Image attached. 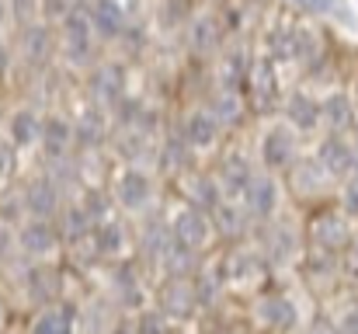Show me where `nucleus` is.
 <instances>
[{
    "label": "nucleus",
    "instance_id": "nucleus-1",
    "mask_svg": "<svg viewBox=\"0 0 358 334\" xmlns=\"http://www.w3.org/2000/svg\"><path fill=\"white\" fill-rule=\"evenodd\" d=\"M63 53L73 67H87L94 56V25L87 7H70L63 18Z\"/></svg>",
    "mask_w": 358,
    "mask_h": 334
},
{
    "label": "nucleus",
    "instance_id": "nucleus-2",
    "mask_svg": "<svg viewBox=\"0 0 358 334\" xmlns=\"http://www.w3.org/2000/svg\"><path fill=\"white\" fill-rule=\"evenodd\" d=\"M209 233H213V223L202 209L195 206H178L174 216H171V244L185 254H199L206 244H209Z\"/></svg>",
    "mask_w": 358,
    "mask_h": 334
},
{
    "label": "nucleus",
    "instance_id": "nucleus-3",
    "mask_svg": "<svg viewBox=\"0 0 358 334\" xmlns=\"http://www.w3.org/2000/svg\"><path fill=\"white\" fill-rule=\"evenodd\" d=\"M59 240H63V237H59V226L52 220H21L17 233H14L17 251H21L24 258H31V261H42V258L56 254Z\"/></svg>",
    "mask_w": 358,
    "mask_h": 334
},
{
    "label": "nucleus",
    "instance_id": "nucleus-4",
    "mask_svg": "<svg viewBox=\"0 0 358 334\" xmlns=\"http://www.w3.org/2000/svg\"><path fill=\"white\" fill-rule=\"evenodd\" d=\"M243 88H247V102H250V109L261 111V115H264V111H271L275 109V102H278V77H275V63H271L268 56L250 60V70H247Z\"/></svg>",
    "mask_w": 358,
    "mask_h": 334
},
{
    "label": "nucleus",
    "instance_id": "nucleus-5",
    "mask_svg": "<svg viewBox=\"0 0 358 334\" xmlns=\"http://www.w3.org/2000/svg\"><path fill=\"white\" fill-rule=\"evenodd\" d=\"M112 195H115V202L125 213H143L153 202V178L143 167H122Z\"/></svg>",
    "mask_w": 358,
    "mask_h": 334
},
{
    "label": "nucleus",
    "instance_id": "nucleus-6",
    "mask_svg": "<svg viewBox=\"0 0 358 334\" xmlns=\"http://www.w3.org/2000/svg\"><path fill=\"white\" fill-rule=\"evenodd\" d=\"M278 199H282V188L264 171V174H254V181L247 185V192H243L240 202H243V209H247L250 220H271L275 209H278Z\"/></svg>",
    "mask_w": 358,
    "mask_h": 334
},
{
    "label": "nucleus",
    "instance_id": "nucleus-7",
    "mask_svg": "<svg viewBox=\"0 0 358 334\" xmlns=\"http://www.w3.org/2000/svg\"><path fill=\"white\" fill-rule=\"evenodd\" d=\"M317 164H320V171H324L327 178H352V174H355V164H358V153L348 139H341V136L334 132V136H327V139L320 143Z\"/></svg>",
    "mask_w": 358,
    "mask_h": 334
},
{
    "label": "nucleus",
    "instance_id": "nucleus-8",
    "mask_svg": "<svg viewBox=\"0 0 358 334\" xmlns=\"http://www.w3.org/2000/svg\"><path fill=\"white\" fill-rule=\"evenodd\" d=\"M261 160L268 171H289L296 160V132L292 125H271L261 139Z\"/></svg>",
    "mask_w": 358,
    "mask_h": 334
},
{
    "label": "nucleus",
    "instance_id": "nucleus-9",
    "mask_svg": "<svg viewBox=\"0 0 358 334\" xmlns=\"http://www.w3.org/2000/svg\"><path fill=\"white\" fill-rule=\"evenodd\" d=\"M310 240H313V247L334 254V251L352 247V230H348L345 216H338V213H317L310 223Z\"/></svg>",
    "mask_w": 358,
    "mask_h": 334
},
{
    "label": "nucleus",
    "instance_id": "nucleus-10",
    "mask_svg": "<svg viewBox=\"0 0 358 334\" xmlns=\"http://www.w3.org/2000/svg\"><path fill=\"white\" fill-rule=\"evenodd\" d=\"M254 314H257V321H261L268 331H292V328L299 324L296 303H292L289 296H282V293H264V296L257 300Z\"/></svg>",
    "mask_w": 358,
    "mask_h": 334
},
{
    "label": "nucleus",
    "instance_id": "nucleus-11",
    "mask_svg": "<svg viewBox=\"0 0 358 334\" xmlns=\"http://www.w3.org/2000/svg\"><path fill=\"white\" fill-rule=\"evenodd\" d=\"M21 202H24V216H28V220H52L56 209H59V185L42 174V178H35V181L24 188Z\"/></svg>",
    "mask_w": 358,
    "mask_h": 334
},
{
    "label": "nucleus",
    "instance_id": "nucleus-12",
    "mask_svg": "<svg viewBox=\"0 0 358 334\" xmlns=\"http://www.w3.org/2000/svg\"><path fill=\"white\" fill-rule=\"evenodd\" d=\"M91 95H94L98 109H112V111L119 109L125 102V74H122V67H115V63L98 67L94 77H91Z\"/></svg>",
    "mask_w": 358,
    "mask_h": 334
},
{
    "label": "nucleus",
    "instance_id": "nucleus-13",
    "mask_svg": "<svg viewBox=\"0 0 358 334\" xmlns=\"http://www.w3.org/2000/svg\"><path fill=\"white\" fill-rule=\"evenodd\" d=\"M254 181V167H250V160L243 157V153H230V157H223V164H220V171H216V185H220V192L234 202V199H243V192H247V185Z\"/></svg>",
    "mask_w": 358,
    "mask_h": 334
},
{
    "label": "nucleus",
    "instance_id": "nucleus-14",
    "mask_svg": "<svg viewBox=\"0 0 358 334\" xmlns=\"http://www.w3.org/2000/svg\"><path fill=\"white\" fill-rule=\"evenodd\" d=\"M199 307V293L195 282L188 279H167L160 289V314L164 317H192Z\"/></svg>",
    "mask_w": 358,
    "mask_h": 334
},
{
    "label": "nucleus",
    "instance_id": "nucleus-15",
    "mask_svg": "<svg viewBox=\"0 0 358 334\" xmlns=\"http://www.w3.org/2000/svg\"><path fill=\"white\" fill-rule=\"evenodd\" d=\"M223 272H227V282H234V286H254L264 279L268 261L261 251H234L223 258Z\"/></svg>",
    "mask_w": 358,
    "mask_h": 334
},
{
    "label": "nucleus",
    "instance_id": "nucleus-16",
    "mask_svg": "<svg viewBox=\"0 0 358 334\" xmlns=\"http://www.w3.org/2000/svg\"><path fill=\"white\" fill-rule=\"evenodd\" d=\"M77 139H73V122L66 118V115H49L45 122H42V153L49 157V160H63L66 153H70V146H73Z\"/></svg>",
    "mask_w": 358,
    "mask_h": 334
},
{
    "label": "nucleus",
    "instance_id": "nucleus-17",
    "mask_svg": "<svg viewBox=\"0 0 358 334\" xmlns=\"http://www.w3.org/2000/svg\"><path fill=\"white\" fill-rule=\"evenodd\" d=\"M42 122L45 118L35 109H17L7 122V143L14 150H28V146L42 143Z\"/></svg>",
    "mask_w": 358,
    "mask_h": 334
},
{
    "label": "nucleus",
    "instance_id": "nucleus-18",
    "mask_svg": "<svg viewBox=\"0 0 358 334\" xmlns=\"http://www.w3.org/2000/svg\"><path fill=\"white\" fill-rule=\"evenodd\" d=\"M185 195H188V206L202 209L206 216L223 202V192H220L216 178L213 174H199V171H188L185 174Z\"/></svg>",
    "mask_w": 358,
    "mask_h": 334
},
{
    "label": "nucleus",
    "instance_id": "nucleus-19",
    "mask_svg": "<svg viewBox=\"0 0 358 334\" xmlns=\"http://www.w3.org/2000/svg\"><path fill=\"white\" fill-rule=\"evenodd\" d=\"M220 122L213 118V111L209 109H195L188 118H185V143L192 146V150H209L216 139H220Z\"/></svg>",
    "mask_w": 358,
    "mask_h": 334
},
{
    "label": "nucleus",
    "instance_id": "nucleus-20",
    "mask_svg": "<svg viewBox=\"0 0 358 334\" xmlns=\"http://www.w3.org/2000/svg\"><path fill=\"white\" fill-rule=\"evenodd\" d=\"M28 334H77V317L66 303H52V307H42L31 324Z\"/></svg>",
    "mask_w": 358,
    "mask_h": 334
},
{
    "label": "nucleus",
    "instance_id": "nucleus-21",
    "mask_svg": "<svg viewBox=\"0 0 358 334\" xmlns=\"http://www.w3.org/2000/svg\"><path fill=\"white\" fill-rule=\"evenodd\" d=\"M91 25H94V35L101 39H119L125 32V11H122L119 0H94L91 4Z\"/></svg>",
    "mask_w": 358,
    "mask_h": 334
},
{
    "label": "nucleus",
    "instance_id": "nucleus-22",
    "mask_svg": "<svg viewBox=\"0 0 358 334\" xmlns=\"http://www.w3.org/2000/svg\"><path fill=\"white\" fill-rule=\"evenodd\" d=\"M73 139L80 143V146H101L105 139H108V111L98 109V105H91V109H84L80 115V122L73 125Z\"/></svg>",
    "mask_w": 358,
    "mask_h": 334
},
{
    "label": "nucleus",
    "instance_id": "nucleus-23",
    "mask_svg": "<svg viewBox=\"0 0 358 334\" xmlns=\"http://www.w3.org/2000/svg\"><path fill=\"white\" fill-rule=\"evenodd\" d=\"M94 226H98V223L87 216V209H84L80 202H73V206H66L63 216H59V237H63L66 244H80L84 237L94 233Z\"/></svg>",
    "mask_w": 358,
    "mask_h": 334
},
{
    "label": "nucleus",
    "instance_id": "nucleus-24",
    "mask_svg": "<svg viewBox=\"0 0 358 334\" xmlns=\"http://www.w3.org/2000/svg\"><path fill=\"white\" fill-rule=\"evenodd\" d=\"M49 56H52V32L45 25H28L24 28V63L45 67Z\"/></svg>",
    "mask_w": 358,
    "mask_h": 334
},
{
    "label": "nucleus",
    "instance_id": "nucleus-25",
    "mask_svg": "<svg viewBox=\"0 0 358 334\" xmlns=\"http://www.w3.org/2000/svg\"><path fill=\"white\" fill-rule=\"evenodd\" d=\"M285 122H289L292 129H313V125L320 122V102H313V98L303 95V91L289 95V102H285Z\"/></svg>",
    "mask_w": 358,
    "mask_h": 334
},
{
    "label": "nucleus",
    "instance_id": "nucleus-26",
    "mask_svg": "<svg viewBox=\"0 0 358 334\" xmlns=\"http://www.w3.org/2000/svg\"><path fill=\"white\" fill-rule=\"evenodd\" d=\"M209 223H213V230H216L220 237H227V240H234V237H240V233L247 230V216L240 213V206L230 202V199H223V202L209 213Z\"/></svg>",
    "mask_w": 358,
    "mask_h": 334
},
{
    "label": "nucleus",
    "instance_id": "nucleus-27",
    "mask_svg": "<svg viewBox=\"0 0 358 334\" xmlns=\"http://www.w3.org/2000/svg\"><path fill=\"white\" fill-rule=\"evenodd\" d=\"M192 153H195V150L185 143V136H178V139H167V143L157 150V164H160V171H167V174H188Z\"/></svg>",
    "mask_w": 358,
    "mask_h": 334
},
{
    "label": "nucleus",
    "instance_id": "nucleus-28",
    "mask_svg": "<svg viewBox=\"0 0 358 334\" xmlns=\"http://www.w3.org/2000/svg\"><path fill=\"white\" fill-rule=\"evenodd\" d=\"M91 240H94V251L105 254V258H119L122 251H125V230H122V223L115 216L98 223L94 233H91Z\"/></svg>",
    "mask_w": 358,
    "mask_h": 334
},
{
    "label": "nucleus",
    "instance_id": "nucleus-29",
    "mask_svg": "<svg viewBox=\"0 0 358 334\" xmlns=\"http://www.w3.org/2000/svg\"><path fill=\"white\" fill-rule=\"evenodd\" d=\"M56 293H59V279H56V272H52V268L38 265V268H31V272H28V296H31L35 303L52 307V303H56Z\"/></svg>",
    "mask_w": 358,
    "mask_h": 334
},
{
    "label": "nucleus",
    "instance_id": "nucleus-30",
    "mask_svg": "<svg viewBox=\"0 0 358 334\" xmlns=\"http://www.w3.org/2000/svg\"><path fill=\"white\" fill-rule=\"evenodd\" d=\"M115 146H119L125 167H139L143 157L150 153V132H143V129H122V136H119Z\"/></svg>",
    "mask_w": 358,
    "mask_h": 334
},
{
    "label": "nucleus",
    "instance_id": "nucleus-31",
    "mask_svg": "<svg viewBox=\"0 0 358 334\" xmlns=\"http://www.w3.org/2000/svg\"><path fill=\"white\" fill-rule=\"evenodd\" d=\"M209 111L220 125H237L243 118V102H240L237 91H220L213 102H209Z\"/></svg>",
    "mask_w": 358,
    "mask_h": 334
},
{
    "label": "nucleus",
    "instance_id": "nucleus-32",
    "mask_svg": "<svg viewBox=\"0 0 358 334\" xmlns=\"http://www.w3.org/2000/svg\"><path fill=\"white\" fill-rule=\"evenodd\" d=\"M320 118H324L334 132L348 129V125H352V98H348V95H331V98L320 105Z\"/></svg>",
    "mask_w": 358,
    "mask_h": 334
},
{
    "label": "nucleus",
    "instance_id": "nucleus-33",
    "mask_svg": "<svg viewBox=\"0 0 358 334\" xmlns=\"http://www.w3.org/2000/svg\"><path fill=\"white\" fill-rule=\"evenodd\" d=\"M268 60H296V25H278L268 35Z\"/></svg>",
    "mask_w": 358,
    "mask_h": 334
},
{
    "label": "nucleus",
    "instance_id": "nucleus-34",
    "mask_svg": "<svg viewBox=\"0 0 358 334\" xmlns=\"http://www.w3.org/2000/svg\"><path fill=\"white\" fill-rule=\"evenodd\" d=\"M247 70H250V60L243 53H227L223 63H220V81H223V91H237L240 84L247 81Z\"/></svg>",
    "mask_w": 358,
    "mask_h": 334
},
{
    "label": "nucleus",
    "instance_id": "nucleus-35",
    "mask_svg": "<svg viewBox=\"0 0 358 334\" xmlns=\"http://www.w3.org/2000/svg\"><path fill=\"white\" fill-rule=\"evenodd\" d=\"M292 251H296V240H292V233H289V226H271V237H268V244H264V258H292Z\"/></svg>",
    "mask_w": 358,
    "mask_h": 334
},
{
    "label": "nucleus",
    "instance_id": "nucleus-36",
    "mask_svg": "<svg viewBox=\"0 0 358 334\" xmlns=\"http://www.w3.org/2000/svg\"><path fill=\"white\" fill-rule=\"evenodd\" d=\"M192 46H195L199 53H209V49H216V46H220V25H216L213 18H202V21H195V25H192Z\"/></svg>",
    "mask_w": 358,
    "mask_h": 334
},
{
    "label": "nucleus",
    "instance_id": "nucleus-37",
    "mask_svg": "<svg viewBox=\"0 0 358 334\" xmlns=\"http://www.w3.org/2000/svg\"><path fill=\"white\" fill-rule=\"evenodd\" d=\"M80 206L87 209V216H91V220H94V223L112 220V216H108V195H105V192H87Z\"/></svg>",
    "mask_w": 358,
    "mask_h": 334
},
{
    "label": "nucleus",
    "instance_id": "nucleus-38",
    "mask_svg": "<svg viewBox=\"0 0 358 334\" xmlns=\"http://www.w3.org/2000/svg\"><path fill=\"white\" fill-rule=\"evenodd\" d=\"M136 334H167V317L160 310H143L136 321Z\"/></svg>",
    "mask_w": 358,
    "mask_h": 334
},
{
    "label": "nucleus",
    "instance_id": "nucleus-39",
    "mask_svg": "<svg viewBox=\"0 0 358 334\" xmlns=\"http://www.w3.org/2000/svg\"><path fill=\"white\" fill-rule=\"evenodd\" d=\"M14 164H17V150H14L10 143H3V139H0V185L14 174Z\"/></svg>",
    "mask_w": 358,
    "mask_h": 334
},
{
    "label": "nucleus",
    "instance_id": "nucleus-40",
    "mask_svg": "<svg viewBox=\"0 0 358 334\" xmlns=\"http://www.w3.org/2000/svg\"><path fill=\"white\" fill-rule=\"evenodd\" d=\"M341 202H345V213H348V216H358V174H352V178H348Z\"/></svg>",
    "mask_w": 358,
    "mask_h": 334
},
{
    "label": "nucleus",
    "instance_id": "nucleus-41",
    "mask_svg": "<svg viewBox=\"0 0 358 334\" xmlns=\"http://www.w3.org/2000/svg\"><path fill=\"white\" fill-rule=\"evenodd\" d=\"M28 4L35 7V0H10V14H14L17 21H24V25H28V18H31V14H28Z\"/></svg>",
    "mask_w": 358,
    "mask_h": 334
},
{
    "label": "nucleus",
    "instance_id": "nucleus-42",
    "mask_svg": "<svg viewBox=\"0 0 358 334\" xmlns=\"http://www.w3.org/2000/svg\"><path fill=\"white\" fill-rule=\"evenodd\" d=\"M313 334H338V328H334L331 321H317V324H313Z\"/></svg>",
    "mask_w": 358,
    "mask_h": 334
},
{
    "label": "nucleus",
    "instance_id": "nucleus-43",
    "mask_svg": "<svg viewBox=\"0 0 358 334\" xmlns=\"http://www.w3.org/2000/svg\"><path fill=\"white\" fill-rule=\"evenodd\" d=\"M7 63H10V56H7V49H3V42H0V77L7 74Z\"/></svg>",
    "mask_w": 358,
    "mask_h": 334
},
{
    "label": "nucleus",
    "instance_id": "nucleus-44",
    "mask_svg": "<svg viewBox=\"0 0 358 334\" xmlns=\"http://www.w3.org/2000/svg\"><path fill=\"white\" fill-rule=\"evenodd\" d=\"M345 331H348V334H358V310H355V314H352V317H348V324H345Z\"/></svg>",
    "mask_w": 358,
    "mask_h": 334
},
{
    "label": "nucleus",
    "instance_id": "nucleus-45",
    "mask_svg": "<svg viewBox=\"0 0 358 334\" xmlns=\"http://www.w3.org/2000/svg\"><path fill=\"white\" fill-rule=\"evenodd\" d=\"M10 18V0H0V25Z\"/></svg>",
    "mask_w": 358,
    "mask_h": 334
},
{
    "label": "nucleus",
    "instance_id": "nucleus-46",
    "mask_svg": "<svg viewBox=\"0 0 358 334\" xmlns=\"http://www.w3.org/2000/svg\"><path fill=\"white\" fill-rule=\"evenodd\" d=\"M348 254H352V265L358 268V237H352V251H348Z\"/></svg>",
    "mask_w": 358,
    "mask_h": 334
},
{
    "label": "nucleus",
    "instance_id": "nucleus-47",
    "mask_svg": "<svg viewBox=\"0 0 358 334\" xmlns=\"http://www.w3.org/2000/svg\"><path fill=\"white\" fill-rule=\"evenodd\" d=\"M73 7H87V4H94V0H70Z\"/></svg>",
    "mask_w": 358,
    "mask_h": 334
},
{
    "label": "nucleus",
    "instance_id": "nucleus-48",
    "mask_svg": "<svg viewBox=\"0 0 358 334\" xmlns=\"http://www.w3.org/2000/svg\"><path fill=\"white\" fill-rule=\"evenodd\" d=\"M0 334H7V331H0Z\"/></svg>",
    "mask_w": 358,
    "mask_h": 334
}]
</instances>
